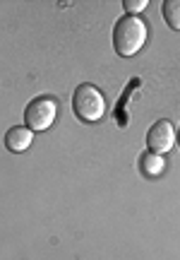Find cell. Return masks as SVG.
I'll return each instance as SVG.
<instances>
[{
	"label": "cell",
	"instance_id": "1",
	"mask_svg": "<svg viewBox=\"0 0 180 260\" xmlns=\"http://www.w3.org/2000/svg\"><path fill=\"white\" fill-rule=\"evenodd\" d=\"M147 24L137 15H125L115 22L113 27V48L118 56H134L140 48L147 44Z\"/></svg>",
	"mask_w": 180,
	"mask_h": 260
},
{
	"label": "cell",
	"instance_id": "2",
	"mask_svg": "<svg viewBox=\"0 0 180 260\" xmlns=\"http://www.w3.org/2000/svg\"><path fill=\"white\" fill-rule=\"evenodd\" d=\"M72 111L79 121L99 123L106 113V99L94 84H79L72 94Z\"/></svg>",
	"mask_w": 180,
	"mask_h": 260
},
{
	"label": "cell",
	"instance_id": "3",
	"mask_svg": "<svg viewBox=\"0 0 180 260\" xmlns=\"http://www.w3.org/2000/svg\"><path fill=\"white\" fill-rule=\"evenodd\" d=\"M58 116V102L53 96H36L24 109V125L31 130H48Z\"/></svg>",
	"mask_w": 180,
	"mask_h": 260
},
{
	"label": "cell",
	"instance_id": "4",
	"mask_svg": "<svg viewBox=\"0 0 180 260\" xmlns=\"http://www.w3.org/2000/svg\"><path fill=\"white\" fill-rule=\"evenodd\" d=\"M175 142H178V133H175L171 121H156L147 133V147H149V152H156V154L168 152Z\"/></svg>",
	"mask_w": 180,
	"mask_h": 260
},
{
	"label": "cell",
	"instance_id": "5",
	"mask_svg": "<svg viewBox=\"0 0 180 260\" xmlns=\"http://www.w3.org/2000/svg\"><path fill=\"white\" fill-rule=\"evenodd\" d=\"M31 140H34V130L27 125H15L5 133V147L10 152H24V149H29Z\"/></svg>",
	"mask_w": 180,
	"mask_h": 260
},
{
	"label": "cell",
	"instance_id": "6",
	"mask_svg": "<svg viewBox=\"0 0 180 260\" xmlns=\"http://www.w3.org/2000/svg\"><path fill=\"white\" fill-rule=\"evenodd\" d=\"M163 169H166V159H163V154L144 152L142 157H140V171H142V176L156 178V176H161L163 174Z\"/></svg>",
	"mask_w": 180,
	"mask_h": 260
},
{
	"label": "cell",
	"instance_id": "7",
	"mask_svg": "<svg viewBox=\"0 0 180 260\" xmlns=\"http://www.w3.org/2000/svg\"><path fill=\"white\" fill-rule=\"evenodd\" d=\"M161 12L166 24L171 29H175V31H180V0H166L161 5Z\"/></svg>",
	"mask_w": 180,
	"mask_h": 260
},
{
	"label": "cell",
	"instance_id": "8",
	"mask_svg": "<svg viewBox=\"0 0 180 260\" xmlns=\"http://www.w3.org/2000/svg\"><path fill=\"white\" fill-rule=\"evenodd\" d=\"M123 8L127 10V15H137L140 17V12L147 8V0H125Z\"/></svg>",
	"mask_w": 180,
	"mask_h": 260
},
{
	"label": "cell",
	"instance_id": "9",
	"mask_svg": "<svg viewBox=\"0 0 180 260\" xmlns=\"http://www.w3.org/2000/svg\"><path fill=\"white\" fill-rule=\"evenodd\" d=\"M178 147H180V128H178Z\"/></svg>",
	"mask_w": 180,
	"mask_h": 260
}]
</instances>
